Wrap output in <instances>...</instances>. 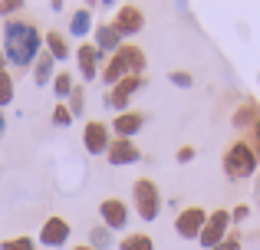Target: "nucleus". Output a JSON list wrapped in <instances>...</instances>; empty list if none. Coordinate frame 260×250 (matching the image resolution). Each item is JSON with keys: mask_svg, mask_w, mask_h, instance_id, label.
I'll use <instances>...</instances> for the list:
<instances>
[{"mask_svg": "<svg viewBox=\"0 0 260 250\" xmlns=\"http://www.w3.org/2000/svg\"><path fill=\"white\" fill-rule=\"evenodd\" d=\"M53 125H56V128L73 125V112H70V105H63V102H59L56 109H53Z\"/></svg>", "mask_w": 260, "mask_h": 250, "instance_id": "obj_24", "label": "nucleus"}, {"mask_svg": "<svg viewBox=\"0 0 260 250\" xmlns=\"http://www.w3.org/2000/svg\"><path fill=\"white\" fill-rule=\"evenodd\" d=\"M214 250H241V240H237L234 234H228V237H224V240H221V244H217Z\"/></svg>", "mask_w": 260, "mask_h": 250, "instance_id": "obj_29", "label": "nucleus"}, {"mask_svg": "<svg viewBox=\"0 0 260 250\" xmlns=\"http://www.w3.org/2000/svg\"><path fill=\"white\" fill-rule=\"evenodd\" d=\"M0 250H37V244H33V237H10L0 244Z\"/></svg>", "mask_w": 260, "mask_h": 250, "instance_id": "obj_25", "label": "nucleus"}, {"mask_svg": "<svg viewBox=\"0 0 260 250\" xmlns=\"http://www.w3.org/2000/svg\"><path fill=\"white\" fill-rule=\"evenodd\" d=\"M112 26L122 33V40H125V37H135V33L145 26V17H142V10H139L135 4H125V7H119V13H115Z\"/></svg>", "mask_w": 260, "mask_h": 250, "instance_id": "obj_10", "label": "nucleus"}, {"mask_svg": "<svg viewBox=\"0 0 260 250\" xmlns=\"http://www.w3.org/2000/svg\"><path fill=\"white\" fill-rule=\"evenodd\" d=\"M109 244H112V231H109L106 224H102V227H92V231H89V247L106 250Z\"/></svg>", "mask_w": 260, "mask_h": 250, "instance_id": "obj_22", "label": "nucleus"}, {"mask_svg": "<svg viewBox=\"0 0 260 250\" xmlns=\"http://www.w3.org/2000/svg\"><path fill=\"white\" fill-rule=\"evenodd\" d=\"M7 69V56H4V50H0V73Z\"/></svg>", "mask_w": 260, "mask_h": 250, "instance_id": "obj_33", "label": "nucleus"}, {"mask_svg": "<svg viewBox=\"0 0 260 250\" xmlns=\"http://www.w3.org/2000/svg\"><path fill=\"white\" fill-rule=\"evenodd\" d=\"M73 76L70 73H59V76H53V92H56V99H70L73 96Z\"/></svg>", "mask_w": 260, "mask_h": 250, "instance_id": "obj_21", "label": "nucleus"}, {"mask_svg": "<svg viewBox=\"0 0 260 250\" xmlns=\"http://www.w3.org/2000/svg\"><path fill=\"white\" fill-rule=\"evenodd\" d=\"M4 128H7V119H4V112H0V138H4Z\"/></svg>", "mask_w": 260, "mask_h": 250, "instance_id": "obj_32", "label": "nucleus"}, {"mask_svg": "<svg viewBox=\"0 0 260 250\" xmlns=\"http://www.w3.org/2000/svg\"><path fill=\"white\" fill-rule=\"evenodd\" d=\"M83 145H86L89 155H106L109 152V128H106V122H86Z\"/></svg>", "mask_w": 260, "mask_h": 250, "instance_id": "obj_12", "label": "nucleus"}, {"mask_svg": "<svg viewBox=\"0 0 260 250\" xmlns=\"http://www.w3.org/2000/svg\"><path fill=\"white\" fill-rule=\"evenodd\" d=\"M89 30H92V13H89L86 7H83V10H76V13L70 17V33H73V37H79V40H83Z\"/></svg>", "mask_w": 260, "mask_h": 250, "instance_id": "obj_19", "label": "nucleus"}, {"mask_svg": "<svg viewBox=\"0 0 260 250\" xmlns=\"http://www.w3.org/2000/svg\"><path fill=\"white\" fill-rule=\"evenodd\" d=\"M43 43H46V53H50L53 59H59V63H63V59H70V43H66V37L59 30H50L43 37Z\"/></svg>", "mask_w": 260, "mask_h": 250, "instance_id": "obj_16", "label": "nucleus"}, {"mask_svg": "<svg viewBox=\"0 0 260 250\" xmlns=\"http://www.w3.org/2000/svg\"><path fill=\"white\" fill-rule=\"evenodd\" d=\"M204 224H208V214H204L201 207H184L175 218V231H178V237H184V240H198L201 231H204Z\"/></svg>", "mask_w": 260, "mask_h": 250, "instance_id": "obj_6", "label": "nucleus"}, {"mask_svg": "<svg viewBox=\"0 0 260 250\" xmlns=\"http://www.w3.org/2000/svg\"><path fill=\"white\" fill-rule=\"evenodd\" d=\"M132 201H135V211L145 224H152L155 218L161 214V191L152 178H139L132 185Z\"/></svg>", "mask_w": 260, "mask_h": 250, "instance_id": "obj_4", "label": "nucleus"}, {"mask_svg": "<svg viewBox=\"0 0 260 250\" xmlns=\"http://www.w3.org/2000/svg\"><path fill=\"white\" fill-rule=\"evenodd\" d=\"M53 66H56V59H53L50 53H40V59L33 63V83H37V86H46L53 79Z\"/></svg>", "mask_w": 260, "mask_h": 250, "instance_id": "obj_18", "label": "nucleus"}, {"mask_svg": "<svg viewBox=\"0 0 260 250\" xmlns=\"http://www.w3.org/2000/svg\"><path fill=\"white\" fill-rule=\"evenodd\" d=\"M99 59H102V53H99V46H95V43H83L76 50V63H79V73H83L86 83L99 76Z\"/></svg>", "mask_w": 260, "mask_h": 250, "instance_id": "obj_13", "label": "nucleus"}, {"mask_svg": "<svg viewBox=\"0 0 260 250\" xmlns=\"http://www.w3.org/2000/svg\"><path fill=\"white\" fill-rule=\"evenodd\" d=\"M43 50V33L30 23V20H7L4 23V56L13 66H30L40 59Z\"/></svg>", "mask_w": 260, "mask_h": 250, "instance_id": "obj_1", "label": "nucleus"}, {"mask_svg": "<svg viewBox=\"0 0 260 250\" xmlns=\"http://www.w3.org/2000/svg\"><path fill=\"white\" fill-rule=\"evenodd\" d=\"M142 86H145V76H128V79H122V83H115L112 89H109V96H106V105L115 109V112H125L128 99H132Z\"/></svg>", "mask_w": 260, "mask_h": 250, "instance_id": "obj_7", "label": "nucleus"}, {"mask_svg": "<svg viewBox=\"0 0 260 250\" xmlns=\"http://www.w3.org/2000/svg\"><path fill=\"white\" fill-rule=\"evenodd\" d=\"M247 214H250V211H247L244 204H241V207H234V214H231V224H241V221L247 218Z\"/></svg>", "mask_w": 260, "mask_h": 250, "instance_id": "obj_31", "label": "nucleus"}, {"mask_svg": "<svg viewBox=\"0 0 260 250\" xmlns=\"http://www.w3.org/2000/svg\"><path fill=\"white\" fill-rule=\"evenodd\" d=\"M142 69H145V53H142V46L125 43L119 53H112V59L106 63L102 83L115 86V83H122V79H128V76H142Z\"/></svg>", "mask_w": 260, "mask_h": 250, "instance_id": "obj_2", "label": "nucleus"}, {"mask_svg": "<svg viewBox=\"0 0 260 250\" xmlns=\"http://www.w3.org/2000/svg\"><path fill=\"white\" fill-rule=\"evenodd\" d=\"M168 79H172L175 86H181V89H188V86L194 83V79H191V73H178V69H175V73H168Z\"/></svg>", "mask_w": 260, "mask_h": 250, "instance_id": "obj_27", "label": "nucleus"}, {"mask_svg": "<svg viewBox=\"0 0 260 250\" xmlns=\"http://www.w3.org/2000/svg\"><path fill=\"white\" fill-rule=\"evenodd\" d=\"M70 240V224L63 218H46V224L40 227V244L43 247H63Z\"/></svg>", "mask_w": 260, "mask_h": 250, "instance_id": "obj_11", "label": "nucleus"}, {"mask_svg": "<svg viewBox=\"0 0 260 250\" xmlns=\"http://www.w3.org/2000/svg\"><path fill=\"white\" fill-rule=\"evenodd\" d=\"M142 125H145V116H142V112H128V109L119 112V116L112 119V128H115V135H119V138H132Z\"/></svg>", "mask_w": 260, "mask_h": 250, "instance_id": "obj_14", "label": "nucleus"}, {"mask_svg": "<svg viewBox=\"0 0 260 250\" xmlns=\"http://www.w3.org/2000/svg\"><path fill=\"white\" fill-rule=\"evenodd\" d=\"M228 227H231V211H224V207L221 211H211L208 224H204L201 237H198V244H201L204 250H214L224 237H228Z\"/></svg>", "mask_w": 260, "mask_h": 250, "instance_id": "obj_5", "label": "nucleus"}, {"mask_svg": "<svg viewBox=\"0 0 260 250\" xmlns=\"http://www.w3.org/2000/svg\"><path fill=\"white\" fill-rule=\"evenodd\" d=\"M106 158H109V165H115V168H122V165H135V161L142 158V148L135 145L132 138H115V141H109Z\"/></svg>", "mask_w": 260, "mask_h": 250, "instance_id": "obj_8", "label": "nucleus"}, {"mask_svg": "<svg viewBox=\"0 0 260 250\" xmlns=\"http://www.w3.org/2000/svg\"><path fill=\"white\" fill-rule=\"evenodd\" d=\"M73 250H95V247H89V244H79V247H73Z\"/></svg>", "mask_w": 260, "mask_h": 250, "instance_id": "obj_34", "label": "nucleus"}, {"mask_svg": "<svg viewBox=\"0 0 260 250\" xmlns=\"http://www.w3.org/2000/svg\"><path fill=\"white\" fill-rule=\"evenodd\" d=\"M257 165H260V158L250 148V141H234L224 152V171H228V178H250L257 171Z\"/></svg>", "mask_w": 260, "mask_h": 250, "instance_id": "obj_3", "label": "nucleus"}, {"mask_svg": "<svg viewBox=\"0 0 260 250\" xmlns=\"http://www.w3.org/2000/svg\"><path fill=\"white\" fill-rule=\"evenodd\" d=\"M95 46H99V53H119L125 43H122V33L112 23H102L95 26Z\"/></svg>", "mask_w": 260, "mask_h": 250, "instance_id": "obj_15", "label": "nucleus"}, {"mask_svg": "<svg viewBox=\"0 0 260 250\" xmlns=\"http://www.w3.org/2000/svg\"><path fill=\"white\" fill-rule=\"evenodd\" d=\"M194 158V148L191 145H184V148H178V161H181V165H188V161Z\"/></svg>", "mask_w": 260, "mask_h": 250, "instance_id": "obj_30", "label": "nucleus"}, {"mask_svg": "<svg viewBox=\"0 0 260 250\" xmlns=\"http://www.w3.org/2000/svg\"><path fill=\"white\" fill-rule=\"evenodd\" d=\"M254 125H260V109H257V102H244L241 109L234 112V128H254Z\"/></svg>", "mask_w": 260, "mask_h": 250, "instance_id": "obj_17", "label": "nucleus"}, {"mask_svg": "<svg viewBox=\"0 0 260 250\" xmlns=\"http://www.w3.org/2000/svg\"><path fill=\"white\" fill-rule=\"evenodd\" d=\"M20 10H23V0H4V4H0V13H4V17L7 13H20Z\"/></svg>", "mask_w": 260, "mask_h": 250, "instance_id": "obj_28", "label": "nucleus"}, {"mask_svg": "<svg viewBox=\"0 0 260 250\" xmlns=\"http://www.w3.org/2000/svg\"><path fill=\"white\" fill-rule=\"evenodd\" d=\"M13 102V76L10 73H0V105H10Z\"/></svg>", "mask_w": 260, "mask_h": 250, "instance_id": "obj_23", "label": "nucleus"}, {"mask_svg": "<svg viewBox=\"0 0 260 250\" xmlns=\"http://www.w3.org/2000/svg\"><path fill=\"white\" fill-rule=\"evenodd\" d=\"M99 214H102V224H106L109 231H125L128 227V207H125V201H119V198H106L99 204Z\"/></svg>", "mask_w": 260, "mask_h": 250, "instance_id": "obj_9", "label": "nucleus"}, {"mask_svg": "<svg viewBox=\"0 0 260 250\" xmlns=\"http://www.w3.org/2000/svg\"><path fill=\"white\" fill-rule=\"evenodd\" d=\"M119 250H155V244H152L148 234H125L122 244H119Z\"/></svg>", "mask_w": 260, "mask_h": 250, "instance_id": "obj_20", "label": "nucleus"}, {"mask_svg": "<svg viewBox=\"0 0 260 250\" xmlns=\"http://www.w3.org/2000/svg\"><path fill=\"white\" fill-rule=\"evenodd\" d=\"M83 109H86V92L76 86V89H73V96H70V112H73V119L83 116Z\"/></svg>", "mask_w": 260, "mask_h": 250, "instance_id": "obj_26", "label": "nucleus"}]
</instances>
